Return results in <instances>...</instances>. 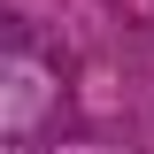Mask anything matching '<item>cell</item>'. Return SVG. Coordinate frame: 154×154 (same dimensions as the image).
Here are the masks:
<instances>
[]
</instances>
